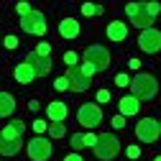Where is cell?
Here are the masks:
<instances>
[{
  "instance_id": "cell-9",
  "label": "cell",
  "mask_w": 161,
  "mask_h": 161,
  "mask_svg": "<svg viewBox=\"0 0 161 161\" xmlns=\"http://www.w3.org/2000/svg\"><path fill=\"white\" fill-rule=\"evenodd\" d=\"M138 46H141V51H146V54H156V51H161V31H156V28L141 31Z\"/></svg>"
},
{
  "instance_id": "cell-18",
  "label": "cell",
  "mask_w": 161,
  "mask_h": 161,
  "mask_svg": "<svg viewBox=\"0 0 161 161\" xmlns=\"http://www.w3.org/2000/svg\"><path fill=\"white\" fill-rule=\"evenodd\" d=\"M15 113V97L10 92H0V118H8Z\"/></svg>"
},
{
  "instance_id": "cell-23",
  "label": "cell",
  "mask_w": 161,
  "mask_h": 161,
  "mask_svg": "<svg viewBox=\"0 0 161 161\" xmlns=\"http://www.w3.org/2000/svg\"><path fill=\"white\" fill-rule=\"evenodd\" d=\"M72 148H74V151H82V148H85V136H79V133L72 136Z\"/></svg>"
},
{
  "instance_id": "cell-38",
  "label": "cell",
  "mask_w": 161,
  "mask_h": 161,
  "mask_svg": "<svg viewBox=\"0 0 161 161\" xmlns=\"http://www.w3.org/2000/svg\"><path fill=\"white\" fill-rule=\"evenodd\" d=\"M28 108H31V110L36 113V110H38V100H31V103H28Z\"/></svg>"
},
{
  "instance_id": "cell-13",
  "label": "cell",
  "mask_w": 161,
  "mask_h": 161,
  "mask_svg": "<svg viewBox=\"0 0 161 161\" xmlns=\"http://www.w3.org/2000/svg\"><path fill=\"white\" fill-rule=\"evenodd\" d=\"M23 133H26V123L23 120H10V123L0 130V136H3L5 141H21Z\"/></svg>"
},
{
  "instance_id": "cell-29",
  "label": "cell",
  "mask_w": 161,
  "mask_h": 161,
  "mask_svg": "<svg viewBox=\"0 0 161 161\" xmlns=\"http://www.w3.org/2000/svg\"><path fill=\"white\" fill-rule=\"evenodd\" d=\"M97 138H100V136H95V133H85V146L95 148V146H97Z\"/></svg>"
},
{
  "instance_id": "cell-28",
  "label": "cell",
  "mask_w": 161,
  "mask_h": 161,
  "mask_svg": "<svg viewBox=\"0 0 161 161\" xmlns=\"http://www.w3.org/2000/svg\"><path fill=\"white\" fill-rule=\"evenodd\" d=\"M125 153H128V158H130V161L141 158V148H138V146H128V148H125Z\"/></svg>"
},
{
  "instance_id": "cell-20",
  "label": "cell",
  "mask_w": 161,
  "mask_h": 161,
  "mask_svg": "<svg viewBox=\"0 0 161 161\" xmlns=\"http://www.w3.org/2000/svg\"><path fill=\"white\" fill-rule=\"evenodd\" d=\"M49 136H51V138H64V136H67L64 123H51V125H49Z\"/></svg>"
},
{
  "instance_id": "cell-32",
  "label": "cell",
  "mask_w": 161,
  "mask_h": 161,
  "mask_svg": "<svg viewBox=\"0 0 161 161\" xmlns=\"http://www.w3.org/2000/svg\"><path fill=\"white\" fill-rule=\"evenodd\" d=\"M79 72H82V74H85V77H92V74H95V72H97V69H95V67H92V64H85V62H82V67H79Z\"/></svg>"
},
{
  "instance_id": "cell-8",
  "label": "cell",
  "mask_w": 161,
  "mask_h": 161,
  "mask_svg": "<svg viewBox=\"0 0 161 161\" xmlns=\"http://www.w3.org/2000/svg\"><path fill=\"white\" fill-rule=\"evenodd\" d=\"M136 136H138L141 143H156L158 136H161V125L156 123L153 118H143V120L136 125Z\"/></svg>"
},
{
  "instance_id": "cell-36",
  "label": "cell",
  "mask_w": 161,
  "mask_h": 161,
  "mask_svg": "<svg viewBox=\"0 0 161 161\" xmlns=\"http://www.w3.org/2000/svg\"><path fill=\"white\" fill-rule=\"evenodd\" d=\"M64 161H85L79 153H69V156H64Z\"/></svg>"
},
{
  "instance_id": "cell-15",
  "label": "cell",
  "mask_w": 161,
  "mask_h": 161,
  "mask_svg": "<svg viewBox=\"0 0 161 161\" xmlns=\"http://www.w3.org/2000/svg\"><path fill=\"white\" fill-rule=\"evenodd\" d=\"M46 115L51 123H64L67 120V103H49L46 105Z\"/></svg>"
},
{
  "instance_id": "cell-19",
  "label": "cell",
  "mask_w": 161,
  "mask_h": 161,
  "mask_svg": "<svg viewBox=\"0 0 161 161\" xmlns=\"http://www.w3.org/2000/svg\"><path fill=\"white\" fill-rule=\"evenodd\" d=\"M23 148V141H5L0 136V156H15Z\"/></svg>"
},
{
  "instance_id": "cell-25",
  "label": "cell",
  "mask_w": 161,
  "mask_h": 161,
  "mask_svg": "<svg viewBox=\"0 0 161 161\" xmlns=\"http://www.w3.org/2000/svg\"><path fill=\"white\" fill-rule=\"evenodd\" d=\"M15 13L21 15V18H26V15L31 13V5H28V3H18V5H15Z\"/></svg>"
},
{
  "instance_id": "cell-22",
  "label": "cell",
  "mask_w": 161,
  "mask_h": 161,
  "mask_svg": "<svg viewBox=\"0 0 161 161\" xmlns=\"http://www.w3.org/2000/svg\"><path fill=\"white\" fill-rule=\"evenodd\" d=\"M54 90H59V92H62V90H69V79H67V77H56V79H54Z\"/></svg>"
},
{
  "instance_id": "cell-31",
  "label": "cell",
  "mask_w": 161,
  "mask_h": 161,
  "mask_svg": "<svg viewBox=\"0 0 161 161\" xmlns=\"http://www.w3.org/2000/svg\"><path fill=\"white\" fill-rule=\"evenodd\" d=\"M3 44H5V49L13 51V49L18 46V38H15V36H5V38H3Z\"/></svg>"
},
{
  "instance_id": "cell-39",
  "label": "cell",
  "mask_w": 161,
  "mask_h": 161,
  "mask_svg": "<svg viewBox=\"0 0 161 161\" xmlns=\"http://www.w3.org/2000/svg\"><path fill=\"white\" fill-rule=\"evenodd\" d=\"M153 161H161V156H156V158H153Z\"/></svg>"
},
{
  "instance_id": "cell-12",
  "label": "cell",
  "mask_w": 161,
  "mask_h": 161,
  "mask_svg": "<svg viewBox=\"0 0 161 161\" xmlns=\"http://www.w3.org/2000/svg\"><path fill=\"white\" fill-rule=\"evenodd\" d=\"M118 113L128 118V115H138L141 113V100H136L133 95H125V97H120V103H118Z\"/></svg>"
},
{
  "instance_id": "cell-35",
  "label": "cell",
  "mask_w": 161,
  "mask_h": 161,
  "mask_svg": "<svg viewBox=\"0 0 161 161\" xmlns=\"http://www.w3.org/2000/svg\"><path fill=\"white\" fill-rule=\"evenodd\" d=\"M108 100H110V92H108V90H97V103H100V105L108 103Z\"/></svg>"
},
{
  "instance_id": "cell-26",
  "label": "cell",
  "mask_w": 161,
  "mask_h": 161,
  "mask_svg": "<svg viewBox=\"0 0 161 161\" xmlns=\"http://www.w3.org/2000/svg\"><path fill=\"white\" fill-rule=\"evenodd\" d=\"M77 59H79V56H77V51H67V54H64L67 67H77Z\"/></svg>"
},
{
  "instance_id": "cell-37",
  "label": "cell",
  "mask_w": 161,
  "mask_h": 161,
  "mask_svg": "<svg viewBox=\"0 0 161 161\" xmlns=\"http://www.w3.org/2000/svg\"><path fill=\"white\" fill-rule=\"evenodd\" d=\"M128 67H130V69H138V67H141V62H138V59H130Z\"/></svg>"
},
{
  "instance_id": "cell-27",
  "label": "cell",
  "mask_w": 161,
  "mask_h": 161,
  "mask_svg": "<svg viewBox=\"0 0 161 161\" xmlns=\"http://www.w3.org/2000/svg\"><path fill=\"white\" fill-rule=\"evenodd\" d=\"M115 85H118V87H128V85H130L128 74H123V72H120V74H115Z\"/></svg>"
},
{
  "instance_id": "cell-6",
  "label": "cell",
  "mask_w": 161,
  "mask_h": 161,
  "mask_svg": "<svg viewBox=\"0 0 161 161\" xmlns=\"http://www.w3.org/2000/svg\"><path fill=\"white\" fill-rule=\"evenodd\" d=\"M21 28L31 36H46L49 31V23H46V18L44 13H38V10H31L26 18H21Z\"/></svg>"
},
{
  "instance_id": "cell-33",
  "label": "cell",
  "mask_w": 161,
  "mask_h": 161,
  "mask_svg": "<svg viewBox=\"0 0 161 161\" xmlns=\"http://www.w3.org/2000/svg\"><path fill=\"white\" fill-rule=\"evenodd\" d=\"M33 130H36V133H44V130H49V125L44 123V120L36 118V120H33Z\"/></svg>"
},
{
  "instance_id": "cell-3",
  "label": "cell",
  "mask_w": 161,
  "mask_h": 161,
  "mask_svg": "<svg viewBox=\"0 0 161 161\" xmlns=\"http://www.w3.org/2000/svg\"><path fill=\"white\" fill-rule=\"evenodd\" d=\"M82 62L85 64H92L97 72H105L110 67V51L105 46H100V44H92L87 46V51L82 54Z\"/></svg>"
},
{
  "instance_id": "cell-17",
  "label": "cell",
  "mask_w": 161,
  "mask_h": 161,
  "mask_svg": "<svg viewBox=\"0 0 161 161\" xmlns=\"http://www.w3.org/2000/svg\"><path fill=\"white\" fill-rule=\"evenodd\" d=\"M13 77H15V82H21V85H31L33 79H36V72H33L26 62H21V64L13 69Z\"/></svg>"
},
{
  "instance_id": "cell-2",
  "label": "cell",
  "mask_w": 161,
  "mask_h": 161,
  "mask_svg": "<svg viewBox=\"0 0 161 161\" xmlns=\"http://www.w3.org/2000/svg\"><path fill=\"white\" fill-rule=\"evenodd\" d=\"M92 151H95V156H97L100 161H113V158L120 153V141H118L113 133H100L97 146H95Z\"/></svg>"
},
{
  "instance_id": "cell-10",
  "label": "cell",
  "mask_w": 161,
  "mask_h": 161,
  "mask_svg": "<svg viewBox=\"0 0 161 161\" xmlns=\"http://www.w3.org/2000/svg\"><path fill=\"white\" fill-rule=\"evenodd\" d=\"M67 79H69V90L72 92H85L90 90V77H85L79 72V67H69L67 69Z\"/></svg>"
},
{
  "instance_id": "cell-5",
  "label": "cell",
  "mask_w": 161,
  "mask_h": 161,
  "mask_svg": "<svg viewBox=\"0 0 161 161\" xmlns=\"http://www.w3.org/2000/svg\"><path fill=\"white\" fill-rule=\"evenodd\" d=\"M77 123L82 128H97L103 123V108L95 105V103H85L77 113Z\"/></svg>"
},
{
  "instance_id": "cell-34",
  "label": "cell",
  "mask_w": 161,
  "mask_h": 161,
  "mask_svg": "<svg viewBox=\"0 0 161 161\" xmlns=\"http://www.w3.org/2000/svg\"><path fill=\"white\" fill-rule=\"evenodd\" d=\"M95 13H97V5H92V3L82 5V15H95Z\"/></svg>"
},
{
  "instance_id": "cell-40",
  "label": "cell",
  "mask_w": 161,
  "mask_h": 161,
  "mask_svg": "<svg viewBox=\"0 0 161 161\" xmlns=\"http://www.w3.org/2000/svg\"><path fill=\"white\" fill-rule=\"evenodd\" d=\"M158 125H161V123H158Z\"/></svg>"
},
{
  "instance_id": "cell-21",
  "label": "cell",
  "mask_w": 161,
  "mask_h": 161,
  "mask_svg": "<svg viewBox=\"0 0 161 161\" xmlns=\"http://www.w3.org/2000/svg\"><path fill=\"white\" fill-rule=\"evenodd\" d=\"M33 51H36L38 56H46V59H49V54H51V44H46V41H41V44H38V46H36Z\"/></svg>"
},
{
  "instance_id": "cell-14",
  "label": "cell",
  "mask_w": 161,
  "mask_h": 161,
  "mask_svg": "<svg viewBox=\"0 0 161 161\" xmlns=\"http://www.w3.org/2000/svg\"><path fill=\"white\" fill-rule=\"evenodd\" d=\"M59 36L67 38V41L77 38L79 36V21H74V18H64V21H59Z\"/></svg>"
},
{
  "instance_id": "cell-4",
  "label": "cell",
  "mask_w": 161,
  "mask_h": 161,
  "mask_svg": "<svg viewBox=\"0 0 161 161\" xmlns=\"http://www.w3.org/2000/svg\"><path fill=\"white\" fill-rule=\"evenodd\" d=\"M125 13H128L130 23H133L136 28H143V31L153 28V21H156V18L148 15V10H146L143 3H128V5H125Z\"/></svg>"
},
{
  "instance_id": "cell-1",
  "label": "cell",
  "mask_w": 161,
  "mask_h": 161,
  "mask_svg": "<svg viewBox=\"0 0 161 161\" xmlns=\"http://www.w3.org/2000/svg\"><path fill=\"white\" fill-rule=\"evenodd\" d=\"M158 92V82L151 74H136L130 79V95L136 100H153Z\"/></svg>"
},
{
  "instance_id": "cell-24",
  "label": "cell",
  "mask_w": 161,
  "mask_h": 161,
  "mask_svg": "<svg viewBox=\"0 0 161 161\" xmlns=\"http://www.w3.org/2000/svg\"><path fill=\"white\" fill-rule=\"evenodd\" d=\"M143 5H146V10H148V15H153V18L161 13V3H143Z\"/></svg>"
},
{
  "instance_id": "cell-30",
  "label": "cell",
  "mask_w": 161,
  "mask_h": 161,
  "mask_svg": "<svg viewBox=\"0 0 161 161\" xmlns=\"http://www.w3.org/2000/svg\"><path fill=\"white\" fill-rule=\"evenodd\" d=\"M113 128H118V130H123V128H125V118L120 115V113L113 118Z\"/></svg>"
},
{
  "instance_id": "cell-11",
  "label": "cell",
  "mask_w": 161,
  "mask_h": 161,
  "mask_svg": "<svg viewBox=\"0 0 161 161\" xmlns=\"http://www.w3.org/2000/svg\"><path fill=\"white\" fill-rule=\"evenodd\" d=\"M26 64L36 72V77H46L49 72H51V59H46V56H38L36 51H31L28 56H26Z\"/></svg>"
},
{
  "instance_id": "cell-7",
  "label": "cell",
  "mask_w": 161,
  "mask_h": 161,
  "mask_svg": "<svg viewBox=\"0 0 161 161\" xmlns=\"http://www.w3.org/2000/svg\"><path fill=\"white\" fill-rule=\"evenodd\" d=\"M26 151H28V158H31V161H49V158H51V141L36 136V138L28 141Z\"/></svg>"
},
{
  "instance_id": "cell-16",
  "label": "cell",
  "mask_w": 161,
  "mask_h": 161,
  "mask_svg": "<svg viewBox=\"0 0 161 161\" xmlns=\"http://www.w3.org/2000/svg\"><path fill=\"white\" fill-rule=\"evenodd\" d=\"M108 38H110V41H125V38H128V26L123 23V21H113L110 26H108Z\"/></svg>"
}]
</instances>
